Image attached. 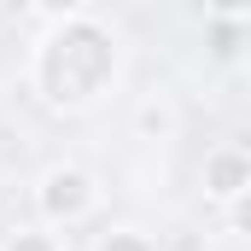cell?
Wrapping results in <instances>:
<instances>
[{
	"mask_svg": "<svg viewBox=\"0 0 251 251\" xmlns=\"http://www.w3.org/2000/svg\"><path fill=\"white\" fill-rule=\"evenodd\" d=\"M134 128H140V140H170L176 134V105L170 100H146L134 111Z\"/></svg>",
	"mask_w": 251,
	"mask_h": 251,
	"instance_id": "obj_4",
	"label": "cell"
},
{
	"mask_svg": "<svg viewBox=\"0 0 251 251\" xmlns=\"http://www.w3.org/2000/svg\"><path fill=\"white\" fill-rule=\"evenodd\" d=\"M100 187L82 164H53L41 181H35V210H41V228H70L82 216H94Z\"/></svg>",
	"mask_w": 251,
	"mask_h": 251,
	"instance_id": "obj_2",
	"label": "cell"
},
{
	"mask_svg": "<svg viewBox=\"0 0 251 251\" xmlns=\"http://www.w3.org/2000/svg\"><path fill=\"white\" fill-rule=\"evenodd\" d=\"M0 251H64V246H59L53 228H12V234L0 240Z\"/></svg>",
	"mask_w": 251,
	"mask_h": 251,
	"instance_id": "obj_6",
	"label": "cell"
},
{
	"mask_svg": "<svg viewBox=\"0 0 251 251\" xmlns=\"http://www.w3.org/2000/svg\"><path fill=\"white\" fill-rule=\"evenodd\" d=\"M35 18L53 24L35 41V64H29L35 94L53 111L100 105L117 88V76H123V47H117L111 24H100L88 6H53V12H35Z\"/></svg>",
	"mask_w": 251,
	"mask_h": 251,
	"instance_id": "obj_1",
	"label": "cell"
},
{
	"mask_svg": "<svg viewBox=\"0 0 251 251\" xmlns=\"http://www.w3.org/2000/svg\"><path fill=\"white\" fill-rule=\"evenodd\" d=\"M199 187L210 204H246L251 193V152L246 146H234V140H222V146H210L204 152V164H199Z\"/></svg>",
	"mask_w": 251,
	"mask_h": 251,
	"instance_id": "obj_3",
	"label": "cell"
},
{
	"mask_svg": "<svg viewBox=\"0 0 251 251\" xmlns=\"http://www.w3.org/2000/svg\"><path fill=\"white\" fill-rule=\"evenodd\" d=\"M94 251H158V240H152L146 228H105V234L94 240Z\"/></svg>",
	"mask_w": 251,
	"mask_h": 251,
	"instance_id": "obj_5",
	"label": "cell"
}]
</instances>
